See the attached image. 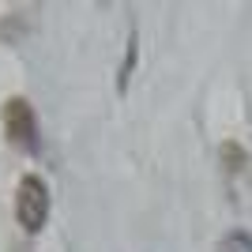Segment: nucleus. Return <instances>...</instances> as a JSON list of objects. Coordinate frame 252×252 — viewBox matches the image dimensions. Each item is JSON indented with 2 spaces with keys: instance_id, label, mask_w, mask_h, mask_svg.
Wrapping results in <instances>:
<instances>
[{
  "instance_id": "nucleus-4",
  "label": "nucleus",
  "mask_w": 252,
  "mask_h": 252,
  "mask_svg": "<svg viewBox=\"0 0 252 252\" xmlns=\"http://www.w3.org/2000/svg\"><path fill=\"white\" fill-rule=\"evenodd\" d=\"M136 68V34L128 38V49H125V61H121V72H117V91L125 94L128 91V72Z\"/></svg>"
},
{
  "instance_id": "nucleus-5",
  "label": "nucleus",
  "mask_w": 252,
  "mask_h": 252,
  "mask_svg": "<svg viewBox=\"0 0 252 252\" xmlns=\"http://www.w3.org/2000/svg\"><path fill=\"white\" fill-rule=\"evenodd\" d=\"M222 158H226V169H233V173L245 166V151L237 147V143H226V147H222Z\"/></svg>"
},
{
  "instance_id": "nucleus-1",
  "label": "nucleus",
  "mask_w": 252,
  "mask_h": 252,
  "mask_svg": "<svg viewBox=\"0 0 252 252\" xmlns=\"http://www.w3.org/2000/svg\"><path fill=\"white\" fill-rule=\"evenodd\" d=\"M15 219H19L23 233H42L45 219H49V185L38 173H27L15 189Z\"/></svg>"
},
{
  "instance_id": "nucleus-2",
  "label": "nucleus",
  "mask_w": 252,
  "mask_h": 252,
  "mask_svg": "<svg viewBox=\"0 0 252 252\" xmlns=\"http://www.w3.org/2000/svg\"><path fill=\"white\" fill-rule=\"evenodd\" d=\"M4 136H8V143H15L23 151L38 147V117H34V105L27 98L4 102Z\"/></svg>"
},
{
  "instance_id": "nucleus-3",
  "label": "nucleus",
  "mask_w": 252,
  "mask_h": 252,
  "mask_svg": "<svg viewBox=\"0 0 252 252\" xmlns=\"http://www.w3.org/2000/svg\"><path fill=\"white\" fill-rule=\"evenodd\" d=\"M215 252H252V233L245 230H230L226 237L219 241V249Z\"/></svg>"
}]
</instances>
